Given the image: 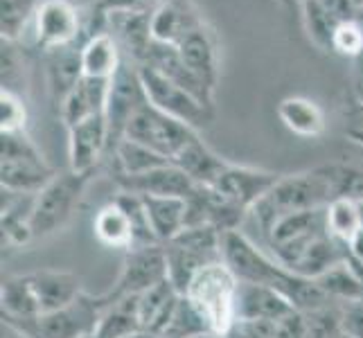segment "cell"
Returning <instances> with one entry per match:
<instances>
[{
	"label": "cell",
	"mask_w": 363,
	"mask_h": 338,
	"mask_svg": "<svg viewBox=\"0 0 363 338\" xmlns=\"http://www.w3.org/2000/svg\"><path fill=\"white\" fill-rule=\"evenodd\" d=\"M314 282L320 286V291L328 295L332 303L345 305V303H354V300H363V286L354 275L352 266H350L347 257L341 264L330 269L328 273H323Z\"/></svg>",
	"instance_id": "32"
},
{
	"label": "cell",
	"mask_w": 363,
	"mask_h": 338,
	"mask_svg": "<svg viewBox=\"0 0 363 338\" xmlns=\"http://www.w3.org/2000/svg\"><path fill=\"white\" fill-rule=\"evenodd\" d=\"M298 311L291 300L264 284L242 282L237 293V322H278Z\"/></svg>",
	"instance_id": "15"
},
{
	"label": "cell",
	"mask_w": 363,
	"mask_h": 338,
	"mask_svg": "<svg viewBox=\"0 0 363 338\" xmlns=\"http://www.w3.org/2000/svg\"><path fill=\"white\" fill-rule=\"evenodd\" d=\"M143 322L138 316V295L122 298L116 303H104L102 318L95 329L93 338H129L133 334H140Z\"/></svg>",
	"instance_id": "30"
},
{
	"label": "cell",
	"mask_w": 363,
	"mask_h": 338,
	"mask_svg": "<svg viewBox=\"0 0 363 338\" xmlns=\"http://www.w3.org/2000/svg\"><path fill=\"white\" fill-rule=\"evenodd\" d=\"M278 116L284 127L300 137H320L325 133V113L309 97H284L278 104Z\"/></svg>",
	"instance_id": "26"
},
{
	"label": "cell",
	"mask_w": 363,
	"mask_h": 338,
	"mask_svg": "<svg viewBox=\"0 0 363 338\" xmlns=\"http://www.w3.org/2000/svg\"><path fill=\"white\" fill-rule=\"evenodd\" d=\"M199 25H203V21L190 0H160L152 11V39L156 43L179 45Z\"/></svg>",
	"instance_id": "18"
},
{
	"label": "cell",
	"mask_w": 363,
	"mask_h": 338,
	"mask_svg": "<svg viewBox=\"0 0 363 338\" xmlns=\"http://www.w3.org/2000/svg\"><path fill=\"white\" fill-rule=\"evenodd\" d=\"M70 3H72V5H77V7H84V5H93V3L97 5L99 0H70Z\"/></svg>",
	"instance_id": "49"
},
{
	"label": "cell",
	"mask_w": 363,
	"mask_h": 338,
	"mask_svg": "<svg viewBox=\"0 0 363 338\" xmlns=\"http://www.w3.org/2000/svg\"><path fill=\"white\" fill-rule=\"evenodd\" d=\"M280 176L282 174L278 171L233 165V162H228L226 169L221 171V176L208 187H212V190L221 194L226 201H230L233 205L242 208L250 215V210L255 208V203L262 196L269 194V190L280 181Z\"/></svg>",
	"instance_id": "11"
},
{
	"label": "cell",
	"mask_w": 363,
	"mask_h": 338,
	"mask_svg": "<svg viewBox=\"0 0 363 338\" xmlns=\"http://www.w3.org/2000/svg\"><path fill=\"white\" fill-rule=\"evenodd\" d=\"M181 295L183 293H179L177 286L167 278L138 295V316H140L143 329L160 338L162 329H165V325L174 314V309L179 305Z\"/></svg>",
	"instance_id": "21"
},
{
	"label": "cell",
	"mask_w": 363,
	"mask_h": 338,
	"mask_svg": "<svg viewBox=\"0 0 363 338\" xmlns=\"http://www.w3.org/2000/svg\"><path fill=\"white\" fill-rule=\"evenodd\" d=\"M25 275H28V280L32 284V291L36 295V303H39L41 316L68 307L72 300H77L84 293L82 278L77 273L41 269V271H32Z\"/></svg>",
	"instance_id": "16"
},
{
	"label": "cell",
	"mask_w": 363,
	"mask_h": 338,
	"mask_svg": "<svg viewBox=\"0 0 363 338\" xmlns=\"http://www.w3.org/2000/svg\"><path fill=\"white\" fill-rule=\"evenodd\" d=\"M273 338H307L303 311H294L286 318L273 322Z\"/></svg>",
	"instance_id": "45"
},
{
	"label": "cell",
	"mask_w": 363,
	"mask_h": 338,
	"mask_svg": "<svg viewBox=\"0 0 363 338\" xmlns=\"http://www.w3.org/2000/svg\"><path fill=\"white\" fill-rule=\"evenodd\" d=\"M93 174H74L72 169L57 171L52 181L34 194L30 228L34 242L64 230L72 219Z\"/></svg>",
	"instance_id": "4"
},
{
	"label": "cell",
	"mask_w": 363,
	"mask_h": 338,
	"mask_svg": "<svg viewBox=\"0 0 363 338\" xmlns=\"http://www.w3.org/2000/svg\"><path fill=\"white\" fill-rule=\"evenodd\" d=\"M113 198L122 205V210L127 212V217H129V221L133 225L135 246H154V244H158L156 235L152 230V223H149V215H147V208H145L143 196L140 194H133V192L120 190Z\"/></svg>",
	"instance_id": "37"
},
{
	"label": "cell",
	"mask_w": 363,
	"mask_h": 338,
	"mask_svg": "<svg viewBox=\"0 0 363 338\" xmlns=\"http://www.w3.org/2000/svg\"><path fill=\"white\" fill-rule=\"evenodd\" d=\"M359 212H361V225H363V201L359 203Z\"/></svg>",
	"instance_id": "52"
},
{
	"label": "cell",
	"mask_w": 363,
	"mask_h": 338,
	"mask_svg": "<svg viewBox=\"0 0 363 338\" xmlns=\"http://www.w3.org/2000/svg\"><path fill=\"white\" fill-rule=\"evenodd\" d=\"M25 77V61L21 57L18 43L3 41V91H11L18 95L16 81Z\"/></svg>",
	"instance_id": "42"
},
{
	"label": "cell",
	"mask_w": 363,
	"mask_h": 338,
	"mask_svg": "<svg viewBox=\"0 0 363 338\" xmlns=\"http://www.w3.org/2000/svg\"><path fill=\"white\" fill-rule=\"evenodd\" d=\"M3 338H34V336L28 334L25 329H21V327H16V325L3 320Z\"/></svg>",
	"instance_id": "48"
},
{
	"label": "cell",
	"mask_w": 363,
	"mask_h": 338,
	"mask_svg": "<svg viewBox=\"0 0 363 338\" xmlns=\"http://www.w3.org/2000/svg\"><path fill=\"white\" fill-rule=\"evenodd\" d=\"M196 135L199 131L192 129L190 124L167 116V113L158 111L149 102L131 118L127 131H124V137L154 149V152L169 158L172 162L181 154V149L190 140H194Z\"/></svg>",
	"instance_id": "7"
},
{
	"label": "cell",
	"mask_w": 363,
	"mask_h": 338,
	"mask_svg": "<svg viewBox=\"0 0 363 338\" xmlns=\"http://www.w3.org/2000/svg\"><path fill=\"white\" fill-rule=\"evenodd\" d=\"M341 325H343V336L363 338V300L341 305Z\"/></svg>",
	"instance_id": "44"
},
{
	"label": "cell",
	"mask_w": 363,
	"mask_h": 338,
	"mask_svg": "<svg viewBox=\"0 0 363 338\" xmlns=\"http://www.w3.org/2000/svg\"><path fill=\"white\" fill-rule=\"evenodd\" d=\"M93 232L95 240L106 248H116L127 253V250L135 246L133 225L127 217V212L122 210V205L116 198H111L106 205L97 210V215L93 219Z\"/></svg>",
	"instance_id": "25"
},
{
	"label": "cell",
	"mask_w": 363,
	"mask_h": 338,
	"mask_svg": "<svg viewBox=\"0 0 363 338\" xmlns=\"http://www.w3.org/2000/svg\"><path fill=\"white\" fill-rule=\"evenodd\" d=\"M347 253H350V257H354L357 261L363 264V228L354 235V240L347 244Z\"/></svg>",
	"instance_id": "47"
},
{
	"label": "cell",
	"mask_w": 363,
	"mask_h": 338,
	"mask_svg": "<svg viewBox=\"0 0 363 338\" xmlns=\"http://www.w3.org/2000/svg\"><path fill=\"white\" fill-rule=\"evenodd\" d=\"M113 158L118 162V176H140L162 165H169V158L160 156L154 149H149L129 137H122L113 149Z\"/></svg>",
	"instance_id": "31"
},
{
	"label": "cell",
	"mask_w": 363,
	"mask_h": 338,
	"mask_svg": "<svg viewBox=\"0 0 363 338\" xmlns=\"http://www.w3.org/2000/svg\"><path fill=\"white\" fill-rule=\"evenodd\" d=\"M124 61V55L118 45V41L108 32L91 34L86 43L82 45V70L84 77L91 79H106L118 72L120 64Z\"/></svg>",
	"instance_id": "22"
},
{
	"label": "cell",
	"mask_w": 363,
	"mask_h": 338,
	"mask_svg": "<svg viewBox=\"0 0 363 338\" xmlns=\"http://www.w3.org/2000/svg\"><path fill=\"white\" fill-rule=\"evenodd\" d=\"M354 3H357V5L361 7V5H363V0H354Z\"/></svg>",
	"instance_id": "53"
},
{
	"label": "cell",
	"mask_w": 363,
	"mask_h": 338,
	"mask_svg": "<svg viewBox=\"0 0 363 338\" xmlns=\"http://www.w3.org/2000/svg\"><path fill=\"white\" fill-rule=\"evenodd\" d=\"M352 97L363 104V55L352 59Z\"/></svg>",
	"instance_id": "46"
},
{
	"label": "cell",
	"mask_w": 363,
	"mask_h": 338,
	"mask_svg": "<svg viewBox=\"0 0 363 338\" xmlns=\"http://www.w3.org/2000/svg\"><path fill=\"white\" fill-rule=\"evenodd\" d=\"M108 86L106 79H91L82 77V81L64 97V102L59 104L61 122L66 124V129L74 127L84 120L93 116H104L106 113V99H108Z\"/></svg>",
	"instance_id": "20"
},
{
	"label": "cell",
	"mask_w": 363,
	"mask_h": 338,
	"mask_svg": "<svg viewBox=\"0 0 363 338\" xmlns=\"http://www.w3.org/2000/svg\"><path fill=\"white\" fill-rule=\"evenodd\" d=\"M82 32L79 7L70 0H43L34 18V43L43 50L74 45Z\"/></svg>",
	"instance_id": "12"
},
{
	"label": "cell",
	"mask_w": 363,
	"mask_h": 338,
	"mask_svg": "<svg viewBox=\"0 0 363 338\" xmlns=\"http://www.w3.org/2000/svg\"><path fill=\"white\" fill-rule=\"evenodd\" d=\"M149 223L158 244H169L174 237L185 230L187 221V198L183 196H143Z\"/></svg>",
	"instance_id": "23"
},
{
	"label": "cell",
	"mask_w": 363,
	"mask_h": 338,
	"mask_svg": "<svg viewBox=\"0 0 363 338\" xmlns=\"http://www.w3.org/2000/svg\"><path fill=\"white\" fill-rule=\"evenodd\" d=\"M41 0H0V34L3 41L18 43L28 25L36 18Z\"/></svg>",
	"instance_id": "35"
},
{
	"label": "cell",
	"mask_w": 363,
	"mask_h": 338,
	"mask_svg": "<svg viewBox=\"0 0 363 338\" xmlns=\"http://www.w3.org/2000/svg\"><path fill=\"white\" fill-rule=\"evenodd\" d=\"M343 122H345V135L352 142L363 145V104L350 97V102L343 108Z\"/></svg>",
	"instance_id": "43"
},
{
	"label": "cell",
	"mask_w": 363,
	"mask_h": 338,
	"mask_svg": "<svg viewBox=\"0 0 363 338\" xmlns=\"http://www.w3.org/2000/svg\"><path fill=\"white\" fill-rule=\"evenodd\" d=\"M165 278H167L165 248L160 244L133 246L131 250L124 253L122 269H120V275L113 282V286L99 295H102V300L108 305V303H116V300H122V298L140 295Z\"/></svg>",
	"instance_id": "9"
},
{
	"label": "cell",
	"mask_w": 363,
	"mask_h": 338,
	"mask_svg": "<svg viewBox=\"0 0 363 338\" xmlns=\"http://www.w3.org/2000/svg\"><path fill=\"white\" fill-rule=\"evenodd\" d=\"M0 305H3V320L9 322H25L32 318H39V303L32 291V284L28 275H9L3 280L0 289Z\"/></svg>",
	"instance_id": "27"
},
{
	"label": "cell",
	"mask_w": 363,
	"mask_h": 338,
	"mask_svg": "<svg viewBox=\"0 0 363 338\" xmlns=\"http://www.w3.org/2000/svg\"><path fill=\"white\" fill-rule=\"evenodd\" d=\"M203 336H210L206 320L194 309L190 300L181 295L179 305L174 309V314L165 325V329H162L160 338H203Z\"/></svg>",
	"instance_id": "36"
},
{
	"label": "cell",
	"mask_w": 363,
	"mask_h": 338,
	"mask_svg": "<svg viewBox=\"0 0 363 338\" xmlns=\"http://www.w3.org/2000/svg\"><path fill=\"white\" fill-rule=\"evenodd\" d=\"M174 165L181 167L196 185H212L221 176V171L226 169L228 160H223L219 154L212 152L201 140V135H196L194 140L187 142L181 149V154L174 158Z\"/></svg>",
	"instance_id": "24"
},
{
	"label": "cell",
	"mask_w": 363,
	"mask_h": 338,
	"mask_svg": "<svg viewBox=\"0 0 363 338\" xmlns=\"http://www.w3.org/2000/svg\"><path fill=\"white\" fill-rule=\"evenodd\" d=\"M307 338H341V303H328L323 307L303 311Z\"/></svg>",
	"instance_id": "38"
},
{
	"label": "cell",
	"mask_w": 363,
	"mask_h": 338,
	"mask_svg": "<svg viewBox=\"0 0 363 338\" xmlns=\"http://www.w3.org/2000/svg\"><path fill=\"white\" fill-rule=\"evenodd\" d=\"M152 9H113L102 21L108 25V34L118 41L122 55L135 66H143L152 50Z\"/></svg>",
	"instance_id": "13"
},
{
	"label": "cell",
	"mask_w": 363,
	"mask_h": 338,
	"mask_svg": "<svg viewBox=\"0 0 363 338\" xmlns=\"http://www.w3.org/2000/svg\"><path fill=\"white\" fill-rule=\"evenodd\" d=\"M0 183L3 190L36 194L55 176V169L43 158L28 133H0Z\"/></svg>",
	"instance_id": "5"
},
{
	"label": "cell",
	"mask_w": 363,
	"mask_h": 338,
	"mask_svg": "<svg viewBox=\"0 0 363 338\" xmlns=\"http://www.w3.org/2000/svg\"><path fill=\"white\" fill-rule=\"evenodd\" d=\"M104 311L102 295L82 293L77 300L64 309H57L52 314H43L39 318L11 322L16 327L32 334L34 338H93ZM9 322V320H7Z\"/></svg>",
	"instance_id": "6"
},
{
	"label": "cell",
	"mask_w": 363,
	"mask_h": 338,
	"mask_svg": "<svg viewBox=\"0 0 363 338\" xmlns=\"http://www.w3.org/2000/svg\"><path fill=\"white\" fill-rule=\"evenodd\" d=\"M278 3H280V5H284V7H289V9H291V7L300 5V0H278Z\"/></svg>",
	"instance_id": "50"
},
{
	"label": "cell",
	"mask_w": 363,
	"mask_h": 338,
	"mask_svg": "<svg viewBox=\"0 0 363 338\" xmlns=\"http://www.w3.org/2000/svg\"><path fill=\"white\" fill-rule=\"evenodd\" d=\"M84 70H82V47L74 50L72 45L50 50L48 59V79H50V91H52L55 99L61 104L64 97L82 81Z\"/></svg>",
	"instance_id": "29"
},
{
	"label": "cell",
	"mask_w": 363,
	"mask_h": 338,
	"mask_svg": "<svg viewBox=\"0 0 363 338\" xmlns=\"http://www.w3.org/2000/svg\"><path fill=\"white\" fill-rule=\"evenodd\" d=\"M129 338H158V336L149 334V332H140V334H133V336H129Z\"/></svg>",
	"instance_id": "51"
},
{
	"label": "cell",
	"mask_w": 363,
	"mask_h": 338,
	"mask_svg": "<svg viewBox=\"0 0 363 338\" xmlns=\"http://www.w3.org/2000/svg\"><path fill=\"white\" fill-rule=\"evenodd\" d=\"M28 124V108L23 95L0 91V133H23Z\"/></svg>",
	"instance_id": "39"
},
{
	"label": "cell",
	"mask_w": 363,
	"mask_h": 338,
	"mask_svg": "<svg viewBox=\"0 0 363 338\" xmlns=\"http://www.w3.org/2000/svg\"><path fill=\"white\" fill-rule=\"evenodd\" d=\"M341 338H350V336H341Z\"/></svg>",
	"instance_id": "54"
},
{
	"label": "cell",
	"mask_w": 363,
	"mask_h": 338,
	"mask_svg": "<svg viewBox=\"0 0 363 338\" xmlns=\"http://www.w3.org/2000/svg\"><path fill=\"white\" fill-rule=\"evenodd\" d=\"M221 257L242 282L271 286L289 298L298 311H309L332 303L314 280L300 278L284 269L278 259L267 255L262 246H257L242 230H233L221 237Z\"/></svg>",
	"instance_id": "1"
},
{
	"label": "cell",
	"mask_w": 363,
	"mask_h": 338,
	"mask_svg": "<svg viewBox=\"0 0 363 338\" xmlns=\"http://www.w3.org/2000/svg\"><path fill=\"white\" fill-rule=\"evenodd\" d=\"M147 104V95L140 81V72L133 61L124 57L118 72L111 77L108 99H106V124H108V149H116V145L124 137L127 124L138 111Z\"/></svg>",
	"instance_id": "10"
},
{
	"label": "cell",
	"mask_w": 363,
	"mask_h": 338,
	"mask_svg": "<svg viewBox=\"0 0 363 338\" xmlns=\"http://www.w3.org/2000/svg\"><path fill=\"white\" fill-rule=\"evenodd\" d=\"M138 72H140L147 102L156 106L158 111L190 124L196 131L201 127H208L212 118H215V108L203 104L201 99H196L187 91H183L179 84L167 79L165 74L156 70L154 66H138Z\"/></svg>",
	"instance_id": "8"
},
{
	"label": "cell",
	"mask_w": 363,
	"mask_h": 338,
	"mask_svg": "<svg viewBox=\"0 0 363 338\" xmlns=\"http://www.w3.org/2000/svg\"><path fill=\"white\" fill-rule=\"evenodd\" d=\"M325 225H328V232L334 240L350 244L354 240V235L363 228L359 203L345 196L334 198V201L325 208Z\"/></svg>",
	"instance_id": "33"
},
{
	"label": "cell",
	"mask_w": 363,
	"mask_h": 338,
	"mask_svg": "<svg viewBox=\"0 0 363 338\" xmlns=\"http://www.w3.org/2000/svg\"><path fill=\"white\" fill-rule=\"evenodd\" d=\"M108 149L106 116H93L68 129V169L74 174H95Z\"/></svg>",
	"instance_id": "14"
},
{
	"label": "cell",
	"mask_w": 363,
	"mask_h": 338,
	"mask_svg": "<svg viewBox=\"0 0 363 338\" xmlns=\"http://www.w3.org/2000/svg\"><path fill=\"white\" fill-rule=\"evenodd\" d=\"M177 50L183 59V64L190 68L210 91H215L217 79H219V50H217L215 34L206 28V23L187 34L177 45Z\"/></svg>",
	"instance_id": "19"
},
{
	"label": "cell",
	"mask_w": 363,
	"mask_h": 338,
	"mask_svg": "<svg viewBox=\"0 0 363 338\" xmlns=\"http://www.w3.org/2000/svg\"><path fill=\"white\" fill-rule=\"evenodd\" d=\"M300 7H303V25L307 39L323 52H332V39L336 28H339V21L325 9L320 0H303Z\"/></svg>",
	"instance_id": "34"
},
{
	"label": "cell",
	"mask_w": 363,
	"mask_h": 338,
	"mask_svg": "<svg viewBox=\"0 0 363 338\" xmlns=\"http://www.w3.org/2000/svg\"><path fill=\"white\" fill-rule=\"evenodd\" d=\"M332 52L347 59H357L363 55V25L359 21L339 23L332 39Z\"/></svg>",
	"instance_id": "41"
},
{
	"label": "cell",
	"mask_w": 363,
	"mask_h": 338,
	"mask_svg": "<svg viewBox=\"0 0 363 338\" xmlns=\"http://www.w3.org/2000/svg\"><path fill=\"white\" fill-rule=\"evenodd\" d=\"M162 248H165V261H167V280L177 286L179 293L187 291V286L194 280V275L203 266L221 259V257L206 255L201 250L187 248L179 242H169Z\"/></svg>",
	"instance_id": "28"
},
{
	"label": "cell",
	"mask_w": 363,
	"mask_h": 338,
	"mask_svg": "<svg viewBox=\"0 0 363 338\" xmlns=\"http://www.w3.org/2000/svg\"><path fill=\"white\" fill-rule=\"evenodd\" d=\"M330 171H332L336 198L345 196V198H352L357 203L363 201V167L336 162V165H330Z\"/></svg>",
	"instance_id": "40"
},
{
	"label": "cell",
	"mask_w": 363,
	"mask_h": 338,
	"mask_svg": "<svg viewBox=\"0 0 363 338\" xmlns=\"http://www.w3.org/2000/svg\"><path fill=\"white\" fill-rule=\"evenodd\" d=\"M334 198L336 190L330 165L298 174H282L280 181L269 190V194L262 196L255 208L250 210L248 219L255 223L262 242H264L278 219L294 215V212L325 208Z\"/></svg>",
	"instance_id": "2"
},
{
	"label": "cell",
	"mask_w": 363,
	"mask_h": 338,
	"mask_svg": "<svg viewBox=\"0 0 363 338\" xmlns=\"http://www.w3.org/2000/svg\"><path fill=\"white\" fill-rule=\"evenodd\" d=\"M237 293L240 278L223 259L212 261L194 275L183 293L206 320L210 336L226 338L237 322Z\"/></svg>",
	"instance_id": "3"
},
{
	"label": "cell",
	"mask_w": 363,
	"mask_h": 338,
	"mask_svg": "<svg viewBox=\"0 0 363 338\" xmlns=\"http://www.w3.org/2000/svg\"><path fill=\"white\" fill-rule=\"evenodd\" d=\"M118 187L124 192H133L140 196H183L187 198L196 183L187 176V174L177 167L174 162L162 165L158 169H152L140 176H118Z\"/></svg>",
	"instance_id": "17"
}]
</instances>
